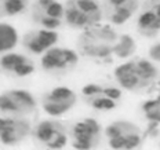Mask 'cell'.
I'll list each match as a JSON object with an SVG mask.
<instances>
[{"instance_id": "1", "label": "cell", "mask_w": 160, "mask_h": 150, "mask_svg": "<svg viewBox=\"0 0 160 150\" xmlns=\"http://www.w3.org/2000/svg\"><path fill=\"white\" fill-rule=\"evenodd\" d=\"M115 77L122 88L127 91H141L155 84L159 70L152 61L138 58L119 65L115 69Z\"/></svg>"}, {"instance_id": "2", "label": "cell", "mask_w": 160, "mask_h": 150, "mask_svg": "<svg viewBox=\"0 0 160 150\" xmlns=\"http://www.w3.org/2000/svg\"><path fill=\"white\" fill-rule=\"evenodd\" d=\"M119 35L109 25L97 24L84 29L78 39L82 54L91 58H108L115 52Z\"/></svg>"}, {"instance_id": "3", "label": "cell", "mask_w": 160, "mask_h": 150, "mask_svg": "<svg viewBox=\"0 0 160 150\" xmlns=\"http://www.w3.org/2000/svg\"><path fill=\"white\" fill-rule=\"evenodd\" d=\"M102 10L97 0H69L65 7V21L76 29H87L101 24Z\"/></svg>"}, {"instance_id": "4", "label": "cell", "mask_w": 160, "mask_h": 150, "mask_svg": "<svg viewBox=\"0 0 160 150\" xmlns=\"http://www.w3.org/2000/svg\"><path fill=\"white\" fill-rule=\"evenodd\" d=\"M108 145L113 150H134L142 141L141 129L128 120H118L105 128Z\"/></svg>"}, {"instance_id": "5", "label": "cell", "mask_w": 160, "mask_h": 150, "mask_svg": "<svg viewBox=\"0 0 160 150\" xmlns=\"http://www.w3.org/2000/svg\"><path fill=\"white\" fill-rule=\"evenodd\" d=\"M82 94L87 98L88 105L95 110L108 112L116 108L122 96V91L116 87H105L101 84L90 83L82 88Z\"/></svg>"}, {"instance_id": "6", "label": "cell", "mask_w": 160, "mask_h": 150, "mask_svg": "<svg viewBox=\"0 0 160 150\" xmlns=\"http://www.w3.org/2000/svg\"><path fill=\"white\" fill-rule=\"evenodd\" d=\"M101 139V125L95 119L78 121L72 129V146L76 150H92Z\"/></svg>"}, {"instance_id": "7", "label": "cell", "mask_w": 160, "mask_h": 150, "mask_svg": "<svg viewBox=\"0 0 160 150\" xmlns=\"http://www.w3.org/2000/svg\"><path fill=\"white\" fill-rule=\"evenodd\" d=\"M76 101L78 96L73 90L64 85L55 87L43 99V110L51 117H59L71 110L76 105Z\"/></svg>"}, {"instance_id": "8", "label": "cell", "mask_w": 160, "mask_h": 150, "mask_svg": "<svg viewBox=\"0 0 160 150\" xmlns=\"http://www.w3.org/2000/svg\"><path fill=\"white\" fill-rule=\"evenodd\" d=\"M36 136L42 143L52 150L65 148L68 143V134L65 127L54 120H44L36 128Z\"/></svg>"}, {"instance_id": "9", "label": "cell", "mask_w": 160, "mask_h": 150, "mask_svg": "<svg viewBox=\"0 0 160 150\" xmlns=\"http://www.w3.org/2000/svg\"><path fill=\"white\" fill-rule=\"evenodd\" d=\"M36 108V101L25 90H10L0 94V110L12 113H31Z\"/></svg>"}, {"instance_id": "10", "label": "cell", "mask_w": 160, "mask_h": 150, "mask_svg": "<svg viewBox=\"0 0 160 150\" xmlns=\"http://www.w3.org/2000/svg\"><path fill=\"white\" fill-rule=\"evenodd\" d=\"M137 29L146 37H155L160 32V0H146L137 19Z\"/></svg>"}, {"instance_id": "11", "label": "cell", "mask_w": 160, "mask_h": 150, "mask_svg": "<svg viewBox=\"0 0 160 150\" xmlns=\"http://www.w3.org/2000/svg\"><path fill=\"white\" fill-rule=\"evenodd\" d=\"M79 62V54L75 50L64 47H51L43 54L42 66L46 70L72 68Z\"/></svg>"}, {"instance_id": "12", "label": "cell", "mask_w": 160, "mask_h": 150, "mask_svg": "<svg viewBox=\"0 0 160 150\" xmlns=\"http://www.w3.org/2000/svg\"><path fill=\"white\" fill-rule=\"evenodd\" d=\"M31 132V125L25 120L0 119V142L7 146L18 145Z\"/></svg>"}, {"instance_id": "13", "label": "cell", "mask_w": 160, "mask_h": 150, "mask_svg": "<svg viewBox=\"0 0 160 150\" xmlns=\"http://www.w3.org/2000/svg\"><path fill=\"white\" fill-rule=\"evenodd\" d=\"M38 8L42 11L38 18L44 29L55 31L65 18V7L57 0H38Z\"/></svg>"}, {"instance_id": "14", "label": "cell", "mask_w": 160, "mask_h": 150, "mask_svg": "<svg viewBox=\"0 0 160 150\" xmlns=\"http://www.w3.org/2000/svg\"><path fill=\"white\" fill-rule=\"evenodd\" d=\"M139 7V0H106L108 18L113 25L127 22Z\"/></svg>"}, {"instance_id": "15", "label": "cell", "mask_w": 160, "mask_h": 150, "mask_svg": "<svg viewBox=\"0 0 160 150\" xmlns=\"http://www.w3.org/2000/svg\"><path fill=\"white\" fill-rule=\"evenodd\" d=\"M0 65L3 69L12 72L19 77H25V76H29L35 72L33 63L26 56L17 54V52H8V54L3 55L0 59Z\"/></svg>"}, {"instance_id": "16", "label": "cell", "mask_w": 160, "mask_h": 150, "mask_svg": "<svg viewBox=\"0 0 160 150\" xmlns=\"http://www.w3.org/2000/svg\"><path fill=\"white\" fill-rule=\"evenodd\" d=\"M57 41H58V33L55 31L42 29L26 37V47L35 54H44L47 50L54 47Z\"/></svg>"}, {"instance_id": "17", "label": "cell", "mask_w": 160, "mask_h": 150, "mask_svg": "<svg viewBox=\"0 0 160 150\" xmlns=\"http://www.w3.org/2000/svg\"><path fill=\"white\" fill-rule=\"evenodd\" d=\"M18 43V32L12 25L0 22V52L12 50Z\"/></svg>"}, {"instance_id": "18", "label": "cell", "mask_w": 160, "mask_h": 150, "mask_svg": "<svg viewBox=\"0 0 160 150\" xmlns=\"http://www.w3.org/2000/svg\"><path fill=\"white\" fill-rule=\"evenodd\" d=\"M135 51H137V44H135V40L130 35L119 36L113 55H116L118 58L124 59V58H130L131 55H134Z\"/></svg>"}, {"instance_id": "19", "label": "cell", "mask_w": 160, "mask_h": 150, "mask_svg": "<svg viewBox=\"0 0 160 150\" xmlns=\"http://www.w3.org/2000/svg\"><path fill=\"white\" fill-rule=\"evenodd\" d=\"M144 116L152 123H160V96L142 103Z\"/></svg>"}, {"instance_id": "20", "label": "cell", "mask_w": 160, "mask_h": 150, "mask_svg": "<svg viewBox=\"0 0 160 150\" xmlns=\"http://www.w3.org/2000/svg\"><path fill=\"white\" fill-rule=\"evenodd\" d=\"M0 2L3 3V8L7 15H17L26 7V0H0Z\"/></svg>"}, {"instance_id": "21", "label": "cell", "mask_w": 160, "mask_h": 150, "mask_svg": "<svg viewBox=\"0 0 160 150\" xmlns=\"http://www.w3.org/2000/svg\"><path fill=\"white\" fill-rule=\"evenodd\" d=\"M148 55L152 61L155 62H159L160 63V41L159 43H155L148 51Z\"/></svg>"}, {"instance_id": "22", "label": "cell", "mask_w": 160, "mask_h": 150, "mask_svg": "<svg viewBox=\"0 0 160 150\" xmlns=\"http://www.w3.org/2000/svg\"><path fill=\"white\" fill-rule=\"evenodd\" d=\"M159 85H160V83H159Z\"/></svg>"}]
</instances>
